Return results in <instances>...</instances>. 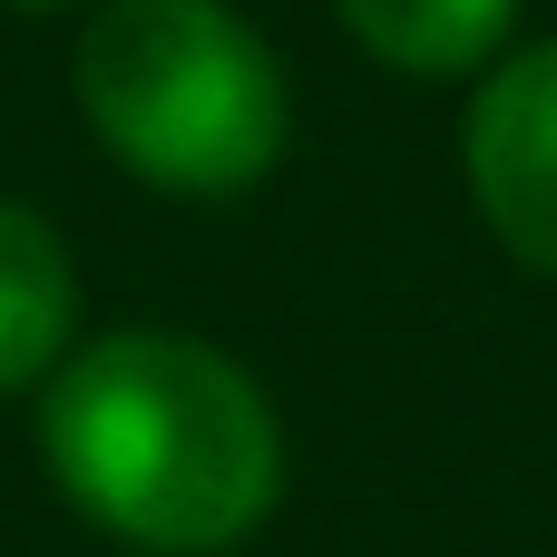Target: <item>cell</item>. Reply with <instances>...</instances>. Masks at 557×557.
Returning a JSON list of instances; mask_svg holds the SVG:
<instances>
[{
  "mask_svg": "<svg viewBox=\"0 0 557 557\" xmlns=\"http://www.w3.org/2000/svg\"><path fill=\"white\" fill-rule=\"evenodd\" d=\"M10 10H69V0H10Z\"/></svg>",
  "mask_w": 557,
  "mask_h": 557,
  "instance_id": "6",
  "label": "cell"
},
{
  "mask_svg": "<svg viewBox=\"0 0 557 557\" xmlns=\"http://www.w3.org/2000/svg\"><path fill=\"white\" fill-rule=\"evenodd\" d=\"M69 333H78V274H69V245L49 235L39 206L0 196V392H29L69 362Z\"/></svg>",
  "mask_w": 557,
  "mask_h": 557,
  "instance_id": "4",
  "label": "cell"
},
{
  "mask_svg": "<svg viewBox=\"0 0 557 557\" xmlns=\"http://www.w3.org/2000/svg\"><path fill=\"white\" fill-rule=\"evenodd\" d=\"M333 10L382 69H411V78L490 69L509 49V20H519V0H333Z\"/></svg>",
  "mask_w": 557,
  "mask_h": 557,
  "instance_id": "5",
  "label": "cell"
},
{
  "mask_svg": "<svg viewBox=\"0 0 557 557\" xmlns=\"http://www.w3.org/2000/svg\"><path fill=\"white\" fill-rule=\"evenodd\" d=\"M98 147L166 196H235L284 157L294 98L225 0H98L69 59Z\"/></svg>",
  "mask_w": 557,
  "mask_h": 557,
  "instance_id": "2",
  "label": "cell"
},
{
  "mask_svg": "<svg viewBox=\"0 0 557 557\" xmlns=\"http://www.w3.org/2000/svg\"><path fill=\"white\" fill-rule=\"evenodd\" d=\"M39 460L59 499L147 557H215L264 529L284 431L264 382L196 333H98L39 382Z\"/></svg>",
  "mask_w": 557,
  "mask_h": 557,
  "instance_id": "1",
  "label": "cell"
},
{
  "mask_svg": "<svg viewBox=\"0 0 557 557\" xmlns=\"http://www.w3.org/2000/svg\"><path fill=\"white\" fill-rule=\"evenodd\" d=\"M460 176L490 215V235L557 274V39L529 49H499L470 88V117H460Z\"/></svg>",
  "mask_w": 557,
  "mask_h": 557,
  "instance_id": "3",
  "label": "cell"
}]
</instances>
